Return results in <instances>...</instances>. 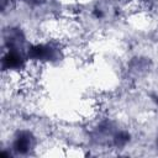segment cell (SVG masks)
Returning a JSON list of instances; mask_svg holds the SVG:
<instances>
[{"instance_id": "obj_1", "label": "cell", "mask_w": 158, "mask_h": 158, "mask_svg": "<svg viewBox=\"0 0 158 158\" xmlns=\"http://www.w3.org/2000/svg\"><path fill=\"white\" fill-rule=\"evenodd\" d=\"M40 148V142L35 132L30 128H19L11 137L9 149L14 154H30L32 151Z\"/></svg>"}]
</instances>
